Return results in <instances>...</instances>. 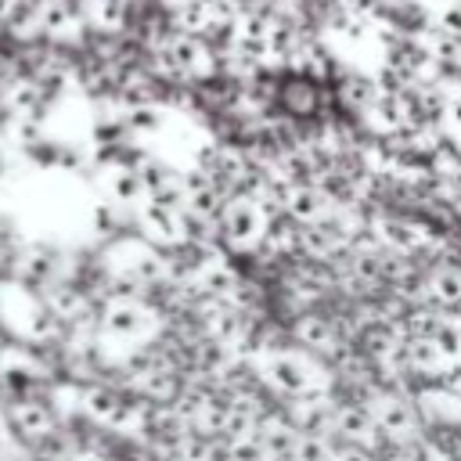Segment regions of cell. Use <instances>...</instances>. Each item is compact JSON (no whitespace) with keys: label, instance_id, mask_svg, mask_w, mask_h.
Returning <instances> with one entry per match:
<instances>
[{"label":"cell","instance_id":"obj_1","mask_svg":"<svg viewBox=\"0 0 461 461\" xmlns=\"http://www.w3.org/2000/svg\"><path fill=\"white\" fill-rule=\"evenodd\" d=\"M263 227H267V220H263L256 198H245V194L227 198V205L220 212V241L227 249H256V241L263 238Z\"/></svg>","mask_w":461,"mask_h":461},{"label":"cell","instance_id":"obj_2","mask_svg":"<svg viewBox=\"0 0 461 461\" xmlns=\"http://www.w3.org/2000/svg\"><path fill=\"white\" fill-rule=\"evenodd\" d=\"M151 328H155V310H148L144 303H108L97 317V331H104L108 339H122V342L126 339L137 342L151 335Z\"/></svg>","mask_w":461,"mask_h":461},{"label":"cell","instance_id":"obj_3","mask_svg":"<svg viewBox=\"0 0 461 461\" xmlns=\"http://www.w3.org/2000/svg\"><path fill=\"white\" fill-rule=\"evenodd\" d=\"M140 230L148 234L151 245H158L166 252L184 241V212L155 205V202H140Z\"/></svg>","mask_w":461,"mask_h":461},{"label":"cell","instance_id":"obj_4","mask_svg":"<svg viewBox=\"0 0 461 461\" xmlns=\"http://www.w3.org/2000/svg\"><path fill=\"white\" fill-rule=\"evenodd\" d=\"M285 209H288V216H292L295 223H313V220L328 216V212L335 209V202L328 198V191H324L321 184H310V187H292Z\"/></svg>","mask_w":461,"mask_h":461},{"label":"cell","instance_id":"obj_5","mask_svg":"<svg viewBox=\"0 0 461 461\" xmlns=\"http://www.w3.org/2000/svg\"><path fill=\"white\" fill-rule=\"evenodd\" d=\"M104 187H108V202H119V205H137L140 198H148L137 169L126 162H115L104 169Z\"/></svg>","mask_w":461,"mask_h":461},{"label":"cell","instance_id":"obj_6","mask_svg":"<svg viewBox=\"0 0 461 461\" xmlns=\"http://www.w3.org/2000/svg\"><path fill=\"white\" fill-rule=\"evenodd\" d=\"M29 4L25 0H0V22H14L18 14H25Z\"/></svg>","mask_w":461,"mask_h":461},{"label":"cell","instance_id":"obj_7","mask_svg":"<svg viewBox=\"0 0 461 461\" xmlns=\"http://www.w3.org/2000/svg\"><path fill=\"white\" fill-rule=\"evenodd\" d=\"M403 4H407V7H411V11L418 14V18H421V14H425V11H429V7L436 4V0H403Z\"/></svg>","mask_w":461,"mask_h":461},{"label":"cell","instance_id":"obj_8","mask_svg":"<svg viewBox=\"0 0 461 461\" xmlns=\"http://www.w3.org/2000/svg\"><path fill=\"white\" fill-rule=\"evenodd\" d=\"M4 176H7V155L0 151V184H4Z\"/></svg>","mask_w":461,"mask_h":461}]
</instances>
